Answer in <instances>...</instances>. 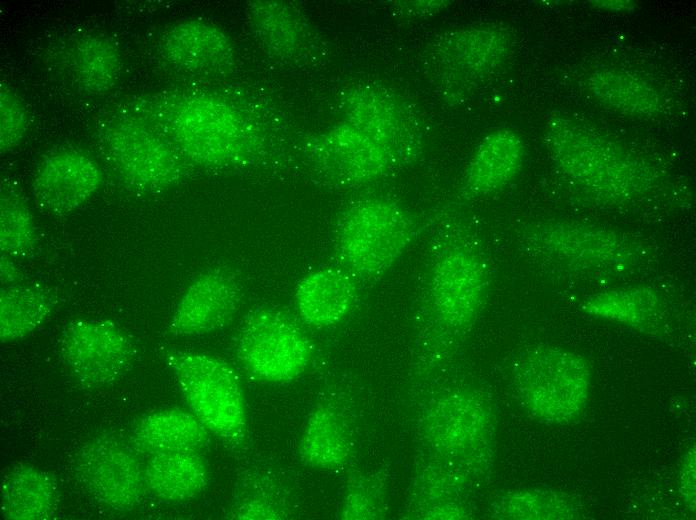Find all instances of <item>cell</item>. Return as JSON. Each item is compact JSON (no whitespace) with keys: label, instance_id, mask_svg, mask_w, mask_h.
<instances>
[{"label":"cell","instance_id":"obj_4","mask_svg":"<svg viewBox=\"0 0 696 520\" xmlns=\"http://www.w3.org/2000/svg\"><path fill=\"white\" fill-rule=\"evenodd\" d=\"M173 147L205 167L226 168L252 159L258 142L235 108L211 96L178 100L167 114Z\"/></svg>","mask_w":696,"mask_h":520},{"label":"cell","instance_id":"obj_21","mask_svg":"<svg viewBox=\"0 0 696 520\" xmlns=\"http://www.w3.org/2000/svg\"><path fill=\"white\" fill-rule=\"evenodd\" d=\"M208 441V429L193 414L181 410L154 412L141 418L132 431L135 448L148 456L199 451Z\"/></svg>","mask_w":696,"mask_h":520},{"label":"cell","instance_id":"obj_28","mask_svg":"<svg viewBox=\"0 0 696 520\" xmlns=\"http://www.w3.org/2000/svg\"><path fill=\"white\" fill-rule=\"evenodd\" d=\"M71 62L78 85L92 94L111 90L120 76L118 48L110 38L100 34L80 38L72 49Z\"/></svg>","mask_w":696,"mask_h":520},{"label":"cell","instance_id":"obj_13","mask_svg":"<svg viewBox=\"0 0 696 520\" xmlns=\"http://www.w3.org/2000/svg\"><path fill=\"white\" fill-rule=\"evenodd\" d=\"M495 418L489 401L475 391H460L434 401L425 417L430 444L447 455L477 460L489 452Z\"/></svg>","mask_w":696,"mask_h":520},{"label":"cell","instance_id":"obj_26","mask_svg":"<svg viewBox=\"0 0 696 520\" xmlns=\"http://www.w3.org/2000/svg\"><path fill=\"white\" fill-rule=\"evenodd\" d=\"M588 88L600 103L622 114L651 117L662 109L658 92L646 81L627 72L595 71L588 79Z\"/></svg>","mask_w":696,"mask_h":520},{"label":"cell","instance_id":"obj_30","mask_svg":"<svg viewBox=\"0 0 696 520\" xmlns=\"http://www.w3.org/2000/svg\"><path fill=\"white\" fill-rule=\"evenodd\" d=\"M38 244V234L29 208L17 192L1 189L0 248L9 257H24Z\"/></svg>","mask_w":696,"mask_h":520},{"label":"cell","instance_id":"obj_31","mask_svg":"<svg viewBox=\"0 0 696 520\" xmlns=\"http://www.w3.org/2000/svg\"><path fill=\"white\" fill-rule=\"evenodd\" d=\"M27 129L25 108L10 88L0 86V150L7 152L23 139Z\"/></svg>","mask_w":696,"mask_h":520},{"label":"cell","instance_id":"obj_3","mask_svg":"<svg viewBox=\"0 0 696 520\" xmlns=\"http://www.w3.org/2000/svg\"><path fill=\"white\" fill-rule=\"evenodd\" d=\"M417 236V224L396 202L365 198L348 206L334 232L339 266L358 281L386 274Z\"/></svg>","mask_w":696,"mask_h":520},{"label":"cell","instance_id":"obj_15","mask_svg":"<svg viewBox=\"0 0 696 520\" xmlns=\"http://www.w3.org/2000/svg\"><path fill=\"white\" fill-rule=\"evenodd\" d=\"M101 183V170L90 157L75 150H61L39 164L32 190L42 209L62 215L85 204Z\"/></svg>","mask_w":696,"mask_h":520},{"label":"cell","instance_id":"obj_23","mask_svg":"<svg viewBox=\"0 0 696 520\" xmlns=\"http://www.w3.org/2000/svg\"><path fill=\"white\" fill-rule=\"evenodd\" d=\"M248 17L259 42L272 55L294 59L305 48L307 26L301 14L282 1H254L248 5Z\"/></svg>","mask_w":696,"mask_h":520},{"label":"cell","instance_id":"obj_34","mask_svg":"<svg viewBox=\"0 0 696 520\" xmlns=\"http://www.w3.org/2000/svg\"><path fill=\"white\" fill-rule=\"evenodd\" d=\"M594 5L598 8L608 9L612 11H622L631 9L635 3L625 0V1H592Z\"/></svg>","mask_w":696,"mask_h":520},{"label":"cell","instance_id":"obj_22","mask_svg":"<svg viewBox=\"0 0 696 520\" xmlns=\"http://www.w3.org/2000/svg\"><path fill=\"white\" fill-rule=\"evenodd\" d=\"M508 35L497 28L478 27L446 36L435 51L447 69L462 73H482L503 59L509 48Z\"/></svg>","mask_w":696,"mask_h":520},{"label":"cell","instance_id":"obj_24","mask_svg":"<svg viewBox=\"0 0 696 520\" xmlns=\"http://www.w3.org/2000/svg\"><path fill=\"white\" fill-rule=\"evenodd\" d=\"M582 309L595 317L651 333L664 318L660 296L652 289L644 287L616 289L597 294L589 298Z\"/></svg>","mask_w":696,"mask_h":520},{"label":"cell","instance_id":"obj_14","mask_svg":"<svg viewBox=\"0 0 696 520\" xmlns=\"http://www.w3.org/2000/svg\"><path fill=\"white\" fill-rule=\"evenodd\" d=\"M241 287L234 272L213 268L187 287L172 314L169 331L177 336L201 335L226 326L236 314Z\"/></svg>","mask_w":696,"mask_h":520},{"label":"cell","instance_id":"obj_12","mask_svg":"<svg viewBox=\"0 0 696 520\" xmlns=\"http://www.w3.org/2000/svg\"><path fill=\"white\" fill-rule=\"evenodd\" d=\"M108 158L120 177L142 192L173 186L183 167L176 149L148 129L126 122L111 125L104 136Z\"/></svg>","mask_w":696,"mask_h":520},{"label":"cell","instance_id":"obj_20","mask_svg":"<svg viewBox=\"0 0 696 520\" xmlns=\"http://www.w3.org/2000/svg\"><path fill=\"white\" fill-rule=\"evenodd\" d=\"M146 490L170 502L190 500L208 483V468L198 451L160 453L149 456L144 465Z\"/></svg>","mask_w":696,"mask_h":520},{"label":"cell","instance_id":"obj_19","mask_svg":"<svg viewBox=\"0 0 696 520\" xmlns=\"http://www.w3.org/2000/svg\"><path fill=\"white\" fill-rule=\"evenodd\" d=\"M59 504V490L54 477L29 464L9 470L1 484V513L9 520H47Z\"/></svg>","mask_w":696,"mask_h":520},{"label":"cell","instance_id":"obj_8","mask_svg":"<svg viewBox=\"0 0 696 520\" xmlns=\"http://www.w3.org/2000/svg\"><path fill=\"white\" fill-rule=\"evenodd\" d=\"M312 345L299 325L285 312L260 308L243 323L236 342V354L254 379L286 383L306 371L312 359Z\"/></svg>","mask_w":696,"mask_h":520},{"label":"cell","instance_id":"obj_18","mask_svg":"<svg viewBox=\"0 0 696 520\" xmlns=\"http://www.w3.org/2000/svg\"><path fill=\"white\" fill-rule=\"evenodd\" d=\"M525 158L522 138L510 129L488 134L467 166L463 193L480 197L500 191L520 172Z\"/></svg>","mask_w":696,"mask_h":520},{"label":"cell","instance_id":"obj_11","mask_svg":"<svg viewBox=\"0 0 696 520\" xmlns=\"http://www.w3.org/2000/svg\"><path fill=\"white\" fill-rule=\"evenodd\" d=\"M75 471L96 501L117 511L136 508L146 491L144 466L137 454L112 436L87 441L76 455Z\"/></svg>","mask_w":696,"mask_h":520},{"label":"cell","instance_id":"obj_7","mask_svg":"<svg viewBox=\"0 0 696 520\" xmlns=\"http://www.w3.org/2000/svg\"><path fill=\"white\" fill-rule=\"evenodd\" d=\"M307 156L318 176L337 187L376 181L415 157L348 120L317 137Z\"/></svg>","mask_w":696,"mask_h":520},{"label":"cell","instance_id":"obj_32","mask_svg":"<svg viewBox=\"0 0 696 520\" xmlns=\"http://www.w3.org/2000/svg\"><path fill=\"white\" fill-rule=\"evenodd\" d=\"M680 492L687 505L695 508V449L693 448L684 457L680 473Z\"/></svg>","mask_w":696,"mask_h":520},{"label":"cell","instance_id":"obj_1","mask_svg":"<svg viewBox=\"0 0 696 520\" xmlns=\"http://www.w3.org/2000/svg\"><path fill=\"white\" fill-rule=\"evenodd\" d=\"M544 141L564 176L604 202L629 201L647 193L656 182L649 164L572 119L552 118Z\"/></svg>","mask_w":696,"mask_h":520},{"label":"cell","instance_id":"obj_2","mask_svg":"<svg viewBox=\"0 0 696 520\" xmlns=\"http://www.w3.org/2000/svg\"><path fill=\"white\" fill-rule=\"evenodd\" d=\"M424 295L437 334L458 337L475 322L489 284L485 258L463 227L448 224L434 235Z\"/></svg>","mask_w":696,"mask_h":520},{"label":"cell","instance_id":"obj_27","mask_svg":"<svg viewBox=\"0 0 696 520\" xmlns=\"http://www.w3.org/2000/svg\"><path fill=\"white\" fill-rule=\"evenodd\" d=\"M55 299L44 287L14 284L1 289L0 339L7 343L32 333L50 314Z\"/></svg>","mask_w":696,"mask_h":520},{"label":"cell","instance_id":"obj_29","mask_svg":"<svg viewBox=\"0 0 696 520\" xmlns=\"http://www.w3.org/2000/svg\"><path fill=\"white\" fill-rule=\"evenodd\" d=\"M496 517L505 519H573L578 505L561 492L529 489L508 493L497 507Z\"/></svg>","mask_w":696,"mask_h":520},{"label":"cell","instance_id":"obj_5","mask_svg":"<svg viewBox=\"0 0 696 520\" xmlns=\"http://www.w3.org/2000/svg\"><path fill=\"white\" fill-rule=\"evenodd\" d=\"M517 393L536 418L566 424L585 408L591 383L589 362L579 354L557 347H538L516 365Z\"/></svg>","mask_w":696,"mask_h":520},{"label":"cell","instance_id":"obj_25","mask_svg":"<svg viewBox=\"0 0 696 520\" xmlns=\"http://www.w3.org/2000/svg\"><path fill=\"white\" fill-rule=\"evenodd\" d=\"M301 460L308 466L334 469L350 454V439L341 416L331 407L317 406L309 415L299 445Z\"/></svg>","mask_w":696,"mask_h":520},{"label":"cell","instance_id":"obj_33","mask_svg":"<svg viewBox=\"0 0 696 520\" xmlns=\"http://www.w3.org/2000/svg\"><path fill=\"white\" fill-rule=\"evenodd\" d=\"M11 257L1 253V281L2 283L15 282L20 278V272L13 264Z\"/></svg>","mask_w":696,"mask_h":520},{"label":"cell","instance_id":"obj_10","mask_svg":"<svg viewBox=\"0 0 696 520\" xmlns=\"http://www.w3.org/2000/svg\"><path fill=\"white\" fill-rule=\"evenodd\" d=\"M523 238L529 250L580 268L612 271L636 260V249L626 238L593 225L540 223L527 229Z\"/></svg>","mask_w":696,"mask_h":520},{"label":"cell","instance_id":"obj_17","mask_svg":"<svg viewBox=\"0 0 696 520\" xmlns=\"http://www.w3.org/2000/svg\"><path fill=\"white\" fill-rule=\"evenodd\" d=\"M358 280L341 266L317 268L306 274L295 290L301 319L316 328L340 323L358 297Z\"/></svg>","mask_w":696,"mask_h":520},{"label":"cell","instance_id":"obj_16","mask_svg":"<svg viewBox=\"0 0 696 520\" xmlns=\"http://www.w3.org/2000/svg\"><path fill=\"white\" fill-rule=\"evenodd\" d=\"M160 52L173 66L193 73L220 72L232 64L234 47L217 26L202 20H185L161 38Z\"/></svg>","mask_w":696,"mask_h":520},{"label":"cell","instance_id":"obj_9","mask_svg":"<svg viewBox=\"0 0 696 520\" xmlns=\"http://www.w3.org/2000/svg\"><path fill=\"white\" fill-rule=\"evenodd\" d=\"M60 353L79 383L98 388L117 381L130 368L136 350L130 337L114 322L80 319L65 326Z\"/></svg>","mask_w":696,"mask_h":520},{"label":"cell","instance_id":"obj_6","mask_svg":"<svg viewBox=\"0 0 696 520\" xmlns=\"http://www.w3.org/2000/svg\"><path fill=\"white\" fill-rule=\"evenodd\" d=\"M165 356L193 414L228 442H243L245 402L234 370L222 359L204 353L168 351Z\"/></svg>","mask_w":696,"mask_h":520}]
</instances>
